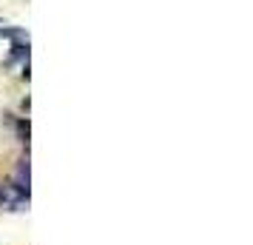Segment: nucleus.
<instances>
[{"mask_svg":"<svg viewBox=\"0 0 253 245\" xmlns=\"http://www.w3.org/2000/svg\"><path fill=\"white\" fill-rule=\"evenodd\" d=\"M17 137L23 143H29V120H20V123H17Z\"/></svg>","mask_w":253,"mask_h":245,"instance_id":"1","label":"nucleus"},{"mask_svg":"<svg viewBox=\"0 0 253 245\" xmlns=\"http://www.w3.org/2000/svg\"><path fill=\"white\" fill-rule=\"evenodd\" d=\"M3 202H6V188H3V183H0V208H3Z\"/></svg>","mask_w":253,"mask_h":245,"instance_id":"2","label":"nucleus"}]
</instances>
